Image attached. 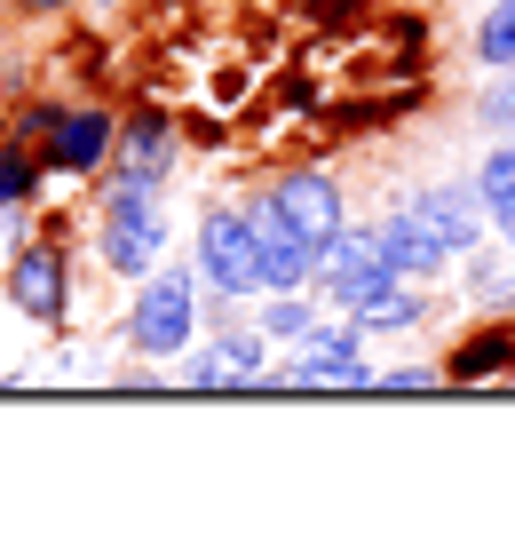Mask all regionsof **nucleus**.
<instances>
[{"mask_svg":"<svg viewBox=\"0 0 515 556\" xmlns=\"http://www.w3.org/2000/svg\"><path fill=\"white\" fill-rule=\"evenodd\" d=\"M500 358H507V334H484V342H468L452 358V374H484V366H500Z\"/></svg>","mask_w":515,"mask_h":556,"instance_id":"6ab92c4d","label":"nucleus"},{"mask_svg":"<svg viewBox=\"0 0 515 556\" xmlns=\"http://www.w3.org/2000/svg\"><path fill=\"white\" fill-rule=\"evenodd\" d=\"M476 56H484V72H515V0H492V9H484Z\"/></svg>","mask_w":515,"mask_h":556,"instance_id":"2eb2a0df","label":"nucleus"},{"mask_svg":"<svg viewBox=\"0 0 515 556\" xmlns=\"http://www.w3.org/2000/svg\"><path fill=\"white\" fill-rule=\"evenodd\" d=\"M476 119L492 136H515V72H492V88L476 96Z\"/></svg>","mask_w":515,"mask_h":556,"instance_id":"f3484780","label":"nucleus"},{"mask_svg":"<svg viewBox=\"0 0 515 556\" xmlns=\"http://www.w3.org/2000/svg\"><path fill=\"white\" fill-rule=\"evenodd\" d=\"M373 255L389 263L397 278H436V270L452 263V255H445V239H436L412 207H389V215L373 223Z\"/></svg>","mask_w":515,"mask_h":556,"instance_id":"9d476101","label":"nucleus"},{"mask_svg":"<svg viewBox=\"0 0 515 556\" xmlns=\"http://www.w3.org/2000/svg\"><path fill=\"white\" fill-rule=\"evenodd\" d=\"M476 199H484V215H492V223L515 215V136H500V143H492V160L476 167Z\"/></svg>","mask_w":515,"mask_h":556,"instance_id":"ddd939ff","label":"nucleus"},{"mask_svg":"<svg viewBox=\"0 0 515 556\" xmlns=\"http://www.w3.org/2000/svg\"><path fill=\"white\" fill-rule=\"evenodd\" d=\"M119 167L159 175V184H167V167H175V128H167V119H136V128H127V143H119Z\"/></svg>","mask_w":515,"mask_h":556,"instance_id":"f8f14e48","label":"nucleus"},{"mask_svg":"<svg viewBox=\"0 0 515 556\" xmlns=\"http://www.w3.org/2000/svg\"><path fill=\"white\" fill-rule=\"evenodd\" d=\"M404 207L421 215L436 239H445V255H468V247H484V223H492V215H484V199H476V184H421Z\"/></svg>","mask_w":515,"mask_h":556,"instance_id":"0eeeda50","label":"nucleus"},{"mask_svg":"<svg viewBox=\"0 0 515 556\" xmlns=\"http://www.w3.org/2000/svg\"><path fill=\"white\" fill-rule=\"evenodd\" d=\"M24 9H33V16H48V9H64V0H24Z\"/></svg>","mask_w":515,"mask_h":556,"instance_id":"412c9836","label":"nucleus"},{"mask_svg":"<svg viewBox=\"0 0 515 556\" xmlns=\"http://www.w3.org/2000/svg\"><path fill=\"white\" fill-rule=\"evenodd\" d=\"M373 390H436V374L428 366H389V374H373Z\"/></svg>","mask_w":515,"mask_h":556,"instance_id":"aec40b11","label":"nucleus"},{"mask_svg":"<svg viewBox=\"0 0 515 556\" xmlns=\"http://www.w3.org/2000/svg\"><path fill=\"white\" fill-rule=\"evenodd\" d=\"M270 207L294 223V231L309 239V255H318V247L342 231L349 223V207H342V184H325V175H286V184L270 191Z\"/></svg>","mask_w":515,"mask_h":556,"instance_id":"1a4fd4ad","label":"nucleus"},{"mask_svg":"<svg viewBox=\"0 0 515 556\" xmlns=\"http://www.w3.org/2000/svg\"><path fill=\"white\" fill-rule=\"evenodd\" d=\"M191 270H198V287H206V294H222V302L262 294V270H254V223H246V207H206V215H198Z\"/></svg>","mask_w":515,"mask_h":556,"instance_id":"f03ea898","label":"nucleus"},{"mask_svg":"<svg viewBox=\"0 0 515 556\" xmlns=\"http://www.w3.org/2000/svg\"><path fill=\"white\" fill-rule=\"evenodd\" d=\"M198 334V270H151L136 311H127V342L143 358H183Z\"/></svg>","mask_w":515,"mask_h":556,"instance_id":"f257e3e1","label":"nucleus"},{"mask_svg":"<svg viewBox=\"0 0 515 556\" xmlns=\"http://www.w3.org/2000/svg\"><path fill=\"white\" fill-rule=\"evenodd\" d=\"M286 382H342V390H373V366H365V326H309L301 334V358Z\"/></svg>","mask_w":515,"mask_h":556,"instance_id":"7ed1b4c3","label":"nucleus"},{"mask_svg":"<svg viewBox=\"0 0 515 556\" xmlns=\"http://www.w3.org/2000/svg\"><path fill=\"white\" fill-rule=\"evenodd\" d=\"M9 302L24 318H40V326H56L72 311V263H64V247H16V263H9Z\"/></svg>","mask_w":515,"mask_h":556,"instance_id":"39448f33","label":"nucleus"},{"mask_svg":"<svg viewBox=\"0 0 515 556\" xmlns=\"http://www.w3.org/2000/svg\"><path fill=\"white\" fill-rule=\"evenodd\" d=\"M421 311H428V302H421V294H412L404 278H397V287L381 294V302H373V311L357 318V326H365V334H404V326H421Z\"/></svg>","mask_w":515,"mask_h":556,"instance_id":"dca6fc26","label":"nucleus"},{"mask_svg":"<svg viewBox=\"0 0 515 556\" xmlns=\"http://www.w3.org/2000/svg\"><path fill=\"white\" fill-rule=\"evenodd\" d=\"M183 382L191 390H254L262 382V326L254 334H222V342H191Z\"/></svg>","mask_w":515,"mask_h":556,"instance_id":"6e6552de","label":"nucleus"},{"mask_svg":"<svg viewBox=\"0 0 515 556\" xmlns=\"http://www.w3.org/2000/svg\"><path fill=\"white\" fill-rule=\"evenodd\" d=\"M103 263H112L119 278H151L159 270V247H167V207L151 199V207H119V215H103Z\"/></svg>","mask_w":515,"mask_h":556,"instance_id":"423d86ee","label":"nucleus"},{"mask_svg":"<svg viewBox=\"0 0 515 556\" xmlns=\"http://www.w3.org/2000/svg\"><path fill=\"white\" fill-rule=\"evenodd\" d=\"M112 112H95V104H80V112H64L56 119V136H48V167L56 175H95L103 160H112Z\"/></svg>","mask_w":515,"mask_h":556,"instance_id":"9b49d317","label":"nucleus"},{"mask_svg":"<svg viewBox=\"0 0 515 556\" xmlns=\"http://www.w3.org/2000/svg\"><path fill=\"white\" fill-rule=\"evenodd\" d=\"M33 175H40V167H33V160H24V151H16V143H9V151H0V215H16V207H24V199H33Z\"/></svg>","mask_w":515,"mask_h":556,"instance_id":"a211bd4d","label":"nucleus"},{"mask_svg":"<svg viewBox=\"0 0 515 556\" xmlns=\"http://www.w3.org/2000/svg\"><path fill=\"white\" fill-rule=\"evenodd\" d=\"M262 342H301L309 326H318V311H309V287H286V294H262Z\"/></svg>","mask_w":515,"mask_h":556,"instance_id":"4468645a","label":"nucleus"},{"mask_svg":"<svg viewBox=\"0 0 515 556\" xmlns=\"http://www.w3.org/2000/svg\"><path fill=\"white\" fill-rule=\"evenodd\" d=\"M246 223H254V270H262V294H286V287H309V239L294 231L286 215L270 207V191L246 207Z\"/></svg>","mask_w":515,"mask_h":556,"instance_id":"20e7f679","label":"nucleus"}]
</instances>
